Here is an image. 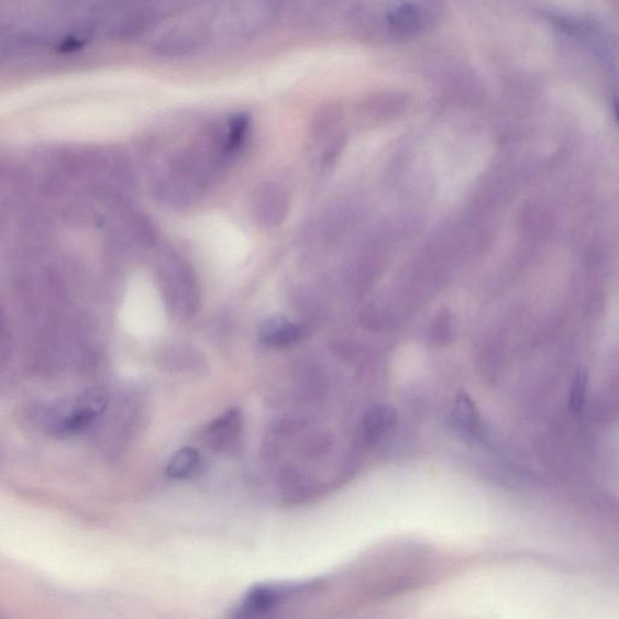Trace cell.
<instances>
[{"mask_svg": "<svg viewBox=\"0 0 619 619\" xmlns=\"http://www.w3.org/2000/svg\"><path fill=\"white\" fill-rule=\"evenodd\" d=\"M261 336L265 344L275 347H289L298 344L305 331L294 322H289L281 318H275L266 321L261 330Z\"/></svg>", "mask_w": 619, "mask_h": 619, "instance_id": "277c9868", "label": "cell"}, {"mask_svg": "<svg viewBox=\"0 0 619 619\" xmlns=\"http://www.w3.org/2000/svg\"><path fill=\"white\" fill-rule=\"evenodd\" d=\"M398 414L393 406L373 408L363 421V435L367 443L378 442L397 424Z\"/></svg>", "mask_w": 619, "mask_h": 619, "instance_id": "5b68a950", "label": "cell"}, {"mask_svg": "<svg viewBox=\"0 0 619 619\" xmlns=\"http://www.w3.org/2000/svg\"><path fill=\"white\" fill-rule=\"evenodd\" d=\"M284 592L273 586H261L247 594L245 610L253 615H264L281 601Z\"/></svg>", "mask_w": 619, "mask_h": 619, "instance_id": "52a82bcc", "label": "cell"}, {"mask_svg": "<svg viewBox=\"0 0 619 619\" xmlns=\"http://www.w3.org/2000/svg\"><path fill=\"white\" fill-rule=\"evenodd\" d=\"M108 406V395L101 388H92L76 397L60 400L43 410L42 424L53 435L76 433L99 418Z\"/></svg>", "mask_w": 619, "mask_h": 619, "instance_id": "6da1fadb", "label": "cell"}, {"mask_svg": "<svg viewBox=\"0 0 619 619\" xmlns=\"http://www.w3.org/2000/svg\"><path fill=\"white\" fill-rule=\"evenodd\" d=\"M10 343V332L7 313L0 305V350H4Z\"/></svg>", "mask_w": 619, "mask_h": 619, "instance_id": "8fae6325", "label": "cell"}, {"mask_svg": "<svg viewBox=\"0 0 619 619\" xmlns=\"http://www.w3.org/2000/svg\"><path fill=\"white\" fill-rule=\"evenodd\" d=\"M165 266L162 286L167 305L177 316L189 318L197 312L200 305L196 274L187 263L176 258H172Z\"/></svg>", "mask_w": 619, "mask_h": 619, "instance_id": "7a4b0ae2", "label": "cell"}, {"mask_svg": "<svg viewBox=\"0 0 619 619\" xmlns=\"http://www.w3.org/2000/svg\"><path fill=\"white\" fill-rule=\"evenodd\" d=\"M588 375L586 372H578L570 391L567 408L573 414H579L584 409L587 396Z\"/></svg>", "mask_w": 619, "mask_h": 619, "instance_id": "30bf717a", "label": "cell"}, {"mask_svg": "<svg viewBox=\"0 0 619 619\" xmlns=\"http://www.w3.org/2000/svg\"><path fill=\"white\" fill-rule=\"evenodd\" d=\"M200 456L196 449L185 447L179 451L167 466V475L175 479H185L197 471Z\"/></svg>", "mask_w": 619, "mask_h": 619, "instance_id": "ba28073f", "label": "cell"}, {"mask_svg": "<svg viewBox=\"0 0 619 619\" xmlns=\"http://www.w3.org/2000/svg\"><path fill=\"white\" fill-rule=\"evenodd\" d=\"M248 126L246 115H236L230 123L229 133L223 144V152L226 155L234 154L244 142Z\"/></svg>", "mask_w": 619, "mask_h": 619, "instance_id": "9c48e42d", "label": "cell"}, {"mask_svg": "<svg viewBox=\"0 0 619 619\" xmlns=\"http://www.w3.org/2000/svg\"><path fill=\"white\" fill-rule=\"evenodd\" d=\"M288 199L285 192L275 186H265L256 199V212L263 222L277 225L285 220Z\"/></svg>", "mask_w": 619, "mask_h": 619, "instance_id": "3957f363", "label": "cell"}, {"mask_svg": "<svg viewBox=\"0 0 619 619\" xmlns=\"http://www.w3.org/2000/svg\"><path fill=\"white\" fill-rule=\"evenodd\" d=\"M455 427L464 433L472 434L478 429L479 414L476 405L467 394L456 396L452 410Z\"/></svg>", "mask_w": 619, "mask_h": 619, "instance_id": "8992f818", "label": "cell"}]
</instances>
